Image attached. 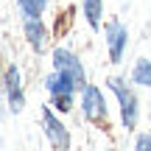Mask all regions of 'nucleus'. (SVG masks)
<instances>
[{"label":"nucleus","instance_id":"f257e3e1","mask_svg":"<svg viewBox=\"0 0 151 151\" xmlns=\"http://www.w3.org/2000/svg\"><path fill=\"white\" fill-rule=\"evenodd\" d=\"M106 90L118 98V109H120V123H123L126 132L137 129L140 123V98H137L134 87L126 84V78L120 76H109L106 78Z\"/></svg>","mask_w":151,"mask_h":151},{"label":"nucleus","instance_id":"f03ea898","mask_svg":"<svg viewBox=\"0 0 151 151\" xmlns=\"http://www.w3.org/2000/svg\"><path fill=\"white\" fill-rule=\"evenodd\" d=\"M78 106H81V118L87 123L95 126H106L109 123V106H106V95L98 84H87L78 92Z\"/></svg>","mask_w":151,"mask_h":151},{"label":"nucleus","instance_id":"7ed1b4c3","mask_svg":"<svg viewBox=\"0 0 151 151\" xmlns=\"http://www.w3.org/2000/svg\"><path fill=\"white\" fill-rule=\"evenodd\" d=\"M39 120H42V132H45V137H48L50 148H56V151H67V148L73 146V140H70V129L62 123L59 112H56L50 104H48V106H42Z\"/></svg>","mask_w":151,"mask_h":151},{"label":"nucleus","instance_id":"20e7f679","mask_svg":"<svg viewBox=\"0 0 151 151\" xmlns=\"http://www.w3.org/2000/svg\"><path fill=\"white\" fill-rule=\"evenodd\" d=\"M3 95L9 104V112L20 115L25 109V90H22V73L14 62H9L3 70Z\"/></svg>","mask_w":151,"mask_h":151},{"label":"nucleus","instance_id":"39448f33","mask_svg":"<svg viewBox=\"0 0 151 151\" xmlns=\"http://www.w3.org/2000/svg\"><path fill=\"white\" fill-rule=\"evenodd\" d=\"M50 65H53L56 70H62V73L73 76V81L81 87V90L90 84V81H87V70H84V65H81V56L76 53V50L65 48V45L53 48V53H50Z\"/></svg>","mask_w":151,"mask_h":151},{"label":"nucleus","instance_id":"423d86ee","mask_svg":"<svg viewBox=\"0 0 151 151\" xmlns=\"http://www.w3.org/2000/svg\"><path fill=\"white\" fill-rule=\"evenodd\" d=\"M104 45H106V53L112 65H120L126 56V48H129V28L120 20H109L104 25Z\"/></svg>","mask_w":151,"mask_h":151},{"label":"nucleus","instance_id":"0eeeda50","mask_svg":"<svg viewBox=\"0 0 151 151\" xmlns=\"http://www.w3.org/2000/svg\"><path fill=\"white\" fill-rule=\"evenodd\" d=\"M22 34H25V42L34 53H45V48H48V28H45L42 17H22Z\"/></svg>","mask_w":151,"mask_h":151},{"label":"nucleus","instance_id":"6e6552de","mask_svg":"<svg viewBox=\"0 0 151 151\" xmlns=\"http://www.w3.org/2000/svg\"><path fill=\"white\" fill-rule=\"evenodd\" d=\"M81 14L92 31H101L104 25V0H81Z\"/></svg>","mask_w":151,"mask_h":151},{"label":"nucleus","instance_id":"1a4fd4ad","mask_svg":"<svg viewBox=\"0 0 151 151\" xmlns=\"http://www.w3.org/2000/svg\"><path fill=\"white\" fill-rule=\"evenodd\" d=\"M132 84H137V87H148L151 90V62L148 59H137L134 62V67H132Z\"/></svg>","mask_w":151,"mask_h":151},{"label":"nucleus","instance_id":"9d476101","mask_svg":"<svg viewBox=\"0 0 151 151\" xmlns=\"http://www.w3.org/2000/svg\"><path fill=\"white\" fill-rule=\"evenodd\" d=\"M20 17H42L50 0H14Z\"/></svg>","mask_w":151,"mask_h":151},{"label":"nucleus","instance_id":"9b49d317","mask_svg":"<svg viewBox=\"0 0 151 151\" xmlns=\"http://www.w3.org/2000/svg\"><path fill=\"white\" fill-rule=\"evenodd\" d=\"M134 148L137 151H151V134L148 132H143V134L134 137Z\"/></svg>","mask_w":151,"mask_h":151}]
</instances>
